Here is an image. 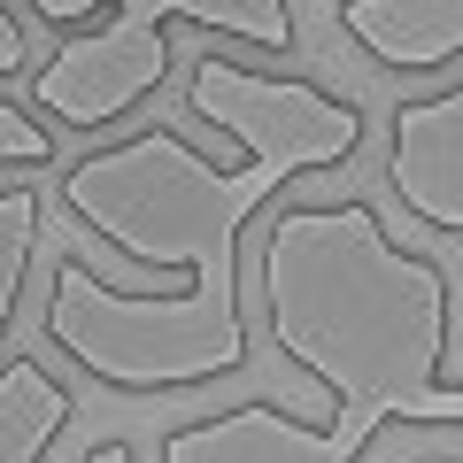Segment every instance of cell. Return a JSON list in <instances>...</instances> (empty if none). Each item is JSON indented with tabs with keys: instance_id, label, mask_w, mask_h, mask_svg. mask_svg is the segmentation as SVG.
<instances>
[{
	"instance_id": "277c9868",
	"label": "cell",
	"mask_w": 463,
	"mask_h": 463,
	"mask_svg": "<svg viewBox=\"0 0 463 463\" xmlns=\"http://www.w3.org/2000/svg\"><path fill=\"white\" fill-rule=\"evenodd\" d=\"M386 185L440 240H463V78L386 116Z\"/></svg>"
},
{
	"instance_id": "9c48e42d",
	"label": "cell",
	"mask_w": 463,
	"mask_h": 463,
	"mask_svg": "<svg viewBox=\"0 0 463 463\" xmlns=\"http://www.w3.org/2000/svg\"><path fill=\"white\" fill-rule=\"evenodd\" d=\"M78 463H139V456H132V440H116V432H109V440H100V448H85Z\"/></svg>"
},
{
	"instance_id": "6da1fadb",
	"label": "cell",
	"mask_w": 463,
	"mask_h": 463,
	"mask_svg": "<svg viewBox=\"0 0 463 463\" xmlns=\"http://www.w3.org/2000/svg\"><path fill=\"white\" fill-rule=\"evenodd\" d=\"M185 116L216 124L240 163H209L170 124H147L70 163L54 185L93 240L147 270H185V294H124L85 263V248H54L39 332L62 364L116 394H185L248 371L240 240L286 185L332 178L364 147V109L347 93L317 78H270L232 54L185 62Z\"/></svg>"
},
{
	"instance_id": "ba28073f",
	"label": "cell",
	"mask_w": 463,
	"mask_h": 463,
	"mask_svg": "<svg viewBox=\"0 0 463 463\" xmlns=\"http://www.w3.org/2000/svg\"><path fill=\"white\" fill-rule=\"evenodd\" d=\"M8 70H24V32H16V16L0 8V78H8ZM0 163L47 170L54 163V132H47V124H32L24 109H0Z\"/></svg>"
},
{
	"instance_id": "30bf717a",
	"label": "cell",
	"mask_w": 463,
	"mask_h": 463,
	"mask_svg": "<svg viewBox=\"0 0 463 463\" xmlns=\"http://www.w3.org/2000/svg\"><path fill=\"white\" fill-rule=\"evenodd\" d=\"M410 463H463V456H410Z\"/></svg>"
},
{
	"instance_id": "3957f363",
	"label": "cell",
	"mask_w": 463,
	"mask_h": 463,
	"mask_svg": "<svg viewBox=\"0 0 463 463\" xmlns=\"http://www.w3.org/2000/svg\"><path fill=\"white\" fill-rule=\"evenodd\" d=\"M93 8H116L100 32H70L32 70V109L62 132H109L163 85L170 24L232 32L255 54H294V8L286 0H32L39 24H85Z\"/></svg>"
},
{
	"instance_id": "52a82bcc",
	"label": "cell",
	"mask_w": 463,
	"mask_h": 463,
	"mask_svg": "<svg viewBox=\"0 0 463 463\" xmlns=\"http://www.w3.org/2000/svg\"><path fill=\"white\" fill-rule=\"evenodd\" d=\"M39 224H47V185H0V340H8V317L32 286Z\"/></svg>"
},
{
	"instance_id": "8992f818",
	"label": "cell",
	"mask_w": 463,
	"mask_h": 463,
	"mask_svg": "<svg viewBox=\"0 0 463 463\" xmlns=\"http://www.w3.org/2000/svg\"><path fill=\"white\" fill-rule=\"evenodd\" d=\"M70 425V386L47 371V355L0 364V463H47Z\"/></svg>"
},
{
	"instance_id": "7a4b0ae2",
	"label": "cell",
	"mask_w": 463,
	"mask_h": 463,
	"mask_svg": "<svg viewBox=\"0 0 463 463\" xmlns=\"http://www.w3.org/2000/svg\"><path fill=\"white\" fill-rule=\"evenodd\" d=\"M263 325L294 371L325 394V417L279 402L194 417L163 432V463H364L379 425H463V371H448V279L402 248L371 201H270Z\"/></svg>"
},
{
	"instance_id": "5b68a950",
	"label": "cell",
	"mask_w": 463,
	"mask_h": 463,
	"mask_svg": "<svg viewBox=\"0 0 463 463\" xmlns=\"http://www.w3.org/2000/svg\"><path fill=\"white\" fill-rule=\"evenodd\" d=\"M340 39L394 78H440L463 62V0H340Z\"/></svg>"
}]
</instances>
